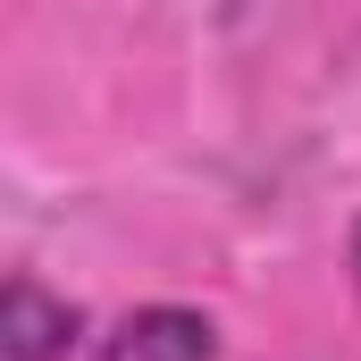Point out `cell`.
I'll use <instances>...</instances> for the list:
<instances>
[{
  "instance_id": "cell-1",
  "label": "cell",
  "mask_w": 361,
  "mask_h": 361,
  "mask_svg": "<svg viewBox=\"0 0 361 361\" xmlns=\"http://www.w3.org/2000/svg\"><path fill=\"white\" fill-rule=\"evenodd\" d=\"M92 361H219V319L193 302H143L92 345Z\"/></svg>"
},
{
  "instance_id": "cell-3",
  "label": "cell",
  "mask_w": 361,
  "mask_h": 361,
  "mask_svg": "<svg viewBox=\"0 0 361 361\" xmlns=\"http://www.w3.org/2000/svg\"><path fill=\"white\" fill-rule=\"evenodd\" d=\"M353 294H361V227H353Z\"/></svg>"
},
{
  "instance_id": "cell-2",
  "label": "cell",
  "mask_w": 361,
  "mask_h": 361,
  "mask_svg": "<svg viewBox=\"0 0 361 361\" xmlns=\"http://www.w3.org/2000/svg\"><path fill=\"white\" fill-rule=\"evenodd\" d=\"M85 336V311L68 294H51L42 277H8L0 294V361H68V345Z\"/></svg>"
}]
</instances>
